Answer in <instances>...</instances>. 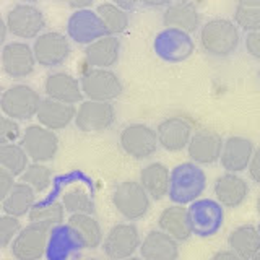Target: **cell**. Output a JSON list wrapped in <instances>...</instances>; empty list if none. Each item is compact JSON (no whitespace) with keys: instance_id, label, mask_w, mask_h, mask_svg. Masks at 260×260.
<instances>
[{"instance_id":"cb8c5ba5","label":"cell","mask_w":260,"mask_h":260,"mask_svg":"<svg viewBox=\"0 0 260 260\" xmlns=\"http://www.w3.org/2000/svg\"><path fill=\"white\" fill-rule=\"evenodd\" d=\"M77 116V108L75 104H67L46 98L41 101V106L38 109L36 119L39 120V124L51 128V130H62L65 127H69Z\"/></svg>"},{"instance_id":"7a4b0ae2","label":"cell","mask_w":260,"mask_h":260,"mask_svg":"<svg viewBox=\"0 0 260 260\" xmlns=\"http://www.w3.org/2000/svg\"><path fill=\"white\" fill-rule=\"evenodd\" d=\"M200 44L203 51L216 59L233 55L241 44L238 24L228 18L208 20L200 29Z\"/></svg>"},{"instance_id":"603a6c76","label":"cell","mask_w":260,"mask_h":260,"mask_svg":"<svg viewBox=\"0 0 260 260\" xmlns=\"http://www.w3.org/2000/svg\"><path fill=\"white\" fill-rule=\"evenodd\" d=\"M162 23H165L166 28H177L192 35L200 26L199 8L190 0L171 2L162 13Z\"/></svg>"},{"instance_id":"f907efd6","label":"cell","mask_w":260,"mask_h":260,"mask_svg":"<svg viewBox=\"0 0 260 260\" xmlns=\"http://www.w3.org/2000/svg\"><path fill=\"white\" fill-rule=\"evenodd\" d=\"M257 213L260 215V195H258V199H257Z\"/></svg>"},{"instance_id":"60d3db41","label":"cell","mask_w":260,"mask_h":260,"mask_svg":"<svg viewBox=\"0 0 260 260\" xmlns=\"http://www.w3.org/2000/svg\"><path fill=\"white\" fill-rule=\"evenodd\" d=\"M13 185H15V176H12L7 169L0 168V203L5 200V197L12 190Z\"/></svg>"},{"instance_id":"4dcf8cb0","label":"cell","mask_w":260,"mask_h":260,"mask_svg":"<svg viewBox=\"0 0 260 260\" xmlns=\"http://www.w3.org/2000/svg\"><path fill=\"white\" fill-rule=\"evenodd\" d=\"M67 223L75 230L78 238L83 242L85 249H96L103 244L104 238H103L101 224L93 215H85V213L70 215Z\"/></svg>"},{"instance_id":"74e56055","label":"cell","mask_w":260,"mask_h":260,"mask_svg":"<svg viewBox=\"0 0 260 260\" xmlns=\"http://www.w3.org/2000/svg\"><path fill=\"white\" fill-rule=\"evenodd\" d=\"M23 230L20 218L10 215H0V249H7Z\"/></svg>"},{"instance_id":"836d02e7","label":"cell","mask_w":260,"mask_h":260,"mask_svg":"<svg viewBox=\"0 0 260 260\" xmlns=\"http://www.w3.org/2000/svg\"><path fill=\"white\" fill-rule=\"evenodd\" d=\"M96 13L100 15V18L103 20L104 26L111 36H117L128 28V13L124 8H120L111 2H104L101 5H98Z\"/></svg>"},{"instance_id":"7c38bea8","label":"cell","mask_w":260,"mask_h":260,"mask_svg":"<svg viewBox=\"0 0 260 260\" xmlns=\"http://www.w3.org/2000/svg\"><path fill=\"white\" fill-rule=\"evenodd\" d=\"M114 120H116V108L112 103L86 100L78 106L75 125L81 132L93 134L108 130L114 124Z\"/></svg>"},{"instance_id":"8fae6325","label":"cell","mask_w":260,"mask_h":260,"mask_svg":"<svg viewBox=\"0 0 260 260\" xmlns=\"http://www.w3.org/2000/svg\"><path fill=\"white\" fill-rule=\"evenodd\" d=\"M120 148L134 159H146L158 150L156 130L146 124H130L120 132Z\"/></svg>"},{"instance_id":"f546056e","label":"cell","mask_w":260,"mask_h":260,"mask_svg":"<svg viewBox=\"0 0 260 260\" xmlns=\"http://www.w3.org/2000/svg\"><path fill=\"white\" fill-rule=\"evenodd\" d=\"M36 203V192L32 187H29L24 182H15L12 190L8 192L5 200L2 202V210L5 215H10L15 218H23L26 216L31 208Z\"/></svg>"},{"instance_id":"7dc6e473","label":"cell","mask_w":260,"mask_h":260,"mask_svg":"<svg viewBox=\"0 0 260 260\" xmlns=\"http://www.w3.org/2000/svg\"><path fill=\"white\" fill-rule=\"evenodd\" d=\"M8 35V28H7V21L0 16V47L5 46V39Z\"/></svg>"},{"instance_id":"9c48e42d","label":"cell","mask_w":260,"mask_h":260,"mask_svg":"<svg viewBox=\"0 0 260 260\" xmlns=\"http://www.w3.org/2000/svg\"><path fill=\"white\" fill-rule=\"evenodd\" d=\"M8 32L18 39H36L46 28L44 13L32 4L15 5L7 15Z\"/></svg>"},{"instance_id":"ac0fdd59","label":"cell","mask_w":260,"mask_h":260,"mask_svg":"<svg viewBox=\"0 0 260 260\" xmlns=\"http://www.w3.org/2000/svg\"><path fill=\"white\" fill-rule=\"evenodd\" d=\"M223 143L224 140L216 132L199 130V132L192 134L190 142L187 145V153L195 165H215L221 156Z\"/></svg>"},{"instance_id":"f5cc1de1","label":"cell","mask_w":260,"mask_h":260,"mask_svg":"<svg viewBox=\"0 0 260 260\" xmlns=\"http://www.w3.org/2000/svg\"><path fill=\"white\" fill-rule=\"evenodd\" d=\"M85 260H100V258H96V257H88V258H85Z\"/></svg>"},{"instance_id":"d4e9b609","label":"cell","mask_w":260,"mask_h":260,"mask_svg":"<svg viewBox=\"0 0 260 260\" xmlns=\"http://www.w3.org/2000/svg\"><path fill=\"white\" fill-rule=\"evenodd\" d=\"M140 254L145 260H177L179 242L165 231L154 230L142 239Z\"/></svg>"},{"instance_id":"f6af8a7d","label":"cell","mask_w":260,"mask_h":260,"mask_svg":"<svg viewBox=\"0 0 260 260\" xmlns=\"http://www.w3.org/2000/svg\"><path fill=\"white\" fill-rule=\"evenodd\" d=\"M67 2L72 8H75V10H83V8L91 7L94 4V0H67Z\"/></svg>"},{"instance_id":"ffe728a7","label":"cell","mask_w":260,"mask_h":260,"mask_svg":"<svg viewBox=\"0 0 260 260\" xmlns=\"http://www.w3.org/2000/svg\"><path fill=\"white\" fill-rule=\"evenodd\" d=\"M44 91L47 98L60 103L77 104L83 101L80 80L67 72H54L51 75H47L44 81Z\"/></svg>"},{"instance_id":"db71d44e","label":"cell","mask_w":260,"mask_h":260,"mask_svg":"<svg viewBox=\"0 0 260 260\" xmlns=\"http://www.w3.org/2000/svg\"><path fill=\"white\" fill-rule=\"evenodd\" d=\"M254 260H260V252H258V254H257V257H255Z\"/></svg>"},{"instance_id":"6f0895ef","label":"cell","mask_w":260,"mask_h":260,"mask_svg":"<svg viewBox=\"0 0 260 260\" xmlns=\"http://www.w3.org/2000/svg\"><path fill=\"white\" fill-rule=\"evenodd\" d=\"M257 228H258V233H260V223H258V224H257Z\"/></svg>"},{"instance_id":"11a10c76","label":"cell","mask_w":260,"mask_h":260,"mask_svg":"<svg viewBox=\"0 0 260 260\" xmlns=\"http://www.w3.org/2000/svg\"><path fill=\"white\" fill-rule=\"evenodd\" d=\"M2 93H4V89H2V88H0V96H2Z\"/></svg>"},{"instance_id":"5b68a950","label":"cell","mask_w":260,"mask_h":260,"mask_svg":"<svg viewBox=\"0 0 260 260\" xmlns=\"http://www.w3.org/2000/svg\"><path fill=\"white\" fill-rule=\"evenodd\" d=\"M112 203L119 213L128 221L143 218L150 210L151 197L137 181H124L112 192Z\"/></svg>"},{"instance_id":"44dd1931","label":"cell","mask_w":260,"mask_h":260,"mask_svg":"<svg viewBox=\"0 0 260 260\" xmlns=\"http://www.w3.org/2000/svg\"><path fill=\"white\" fill-rule=\"evenodd\" d=\"M158 142L166 151H182L192 138V127L182 117H168L156 128Z\"/></svg>"},{"instance_id":"6da1fadb","label":"cell","mask_w":260,"mask_h":260,"mask_svg":"<svg viewBox=\"0 0 260 260\" xmlns=\"http://www.w3.org/2000/svg\"><path fill=\"white\" fill-rule=\"evenodd\" d=\"M207 189V174L193 161L181 162L171 169L168 197L176 205H190Z\"/></svg>"},{"instance_id":"4316f807","label":"cell","mask_w":260,"mask_h":260,"mask_svg":"<svg viewBox=\"0 0 260 260\" xmlns=\"http://www.w3.org/2000/svg\"><path fill=\"white\" fill-rule=\"evenodd\" d=\"M159 230L169 234L171 238H174L177 242H184L193 234L189 208L184 205H171L161 211L158 218Z\"/></svg>"},{"instance_id":"8992f818","label":"cell","mask_w":260,"mask_h":260,"mask_svg":"<svg viewBox=\"0 0 260 260\" xmlns=\"http://www.w3.org/2000/svg\"><path fill=\"white\" fill-rule=\"evenodd\" d=\"M153 49L161 60L168 63H181L195 52V43L190 32L177 28H165L154 38Z\"/></svg>"},{"instance_id":"2e32d148","label":"cell","mask_w":260,"mask_h":260,"mask_svg":"<svg viewBox=\"0 0 260 260\" xmlns=\"http://www.w3.org/2000/svg\"><path fill=\"white\" fill-rule=\"evenodd\" d=\"M47 238V228L29 223L23 228L12 242V255L16 260H41L46 255Z\"/></svg>"},{"instance_id":"83f0119b","label":"cell","mask_w":260,"mask_h":260,"mask_svg":"<svg viewBox=\"0 0 260 260\" xmlns=\"http://www.w3.org/2000/svg\"><path fill=\"white\" fill-rule=\"evenodd\" d=\"M228 246L242 260H254L260 252V233L254 224H241L231 231Z\"/></svg>"},{"instance_id":"d6986e66","label":"cell","mask_w":260,"mask_h":260,"mask_svg":"<svg viewBox=\"0 0 260 260\" xmlns=\"http://www.w3.org/2000/svg\"><path fill=\"white\" fill-rule=\"evenodd\" d=\"M254 151L255 148L252 140H249L246 137L234 135L224 140L219 162H221V166L226 173L239 174L249 168V162L252 159Z\"/></svg>"},{"instance_id":"bcb514c9","label":"cell","mask_w":260,"mask_h":260,"mask_svg":"<svg viewBox=\"0 0 260 260\" xmlns=\"http://www.w3.org/2000/svg\"><path fill=\"white\" fill-rule=\"evenodd\" d=\"M138 2H142L145 7L158 8V7H168L171 4V0H138Z\"/></svg>"},{"instance_id":"b9f144b4","label":"cell","mask_w":260,"mask_h":260,"mask_svg":"<svg viewBox=\"0 0 260 260\" xmlns=\"http://www.w3.org/2000/svg\"><path fill=\"white\" fill-rule=\"evenodd\" d=\"M249 176L255 184H260V148H257L252 154V159L249 162Z\"/></svg>"},{"instance_id":"c3c4849f","label":"cell","mask_w":260,"mask_h":260,"mask_svg":"<svg viewBox=\"0 0 260 260\" xmlns=\"http://www.w3.org/2000/svg\"><path fill=\"white\" fill-rule=\"evenodd\" d=\"M238 5H242V7H260V0H238Z\"/></svg>"},{"instance_id":"ba28073f","label":"cell","mask_w":260,"mask_h":260,"mask_svg":"<svg viewBox=\"0 0 260 260\" xmlns=\"http://www.w3.org/2000/svg\"><path fill=\"white\" fill-rule=\"evenodd\" d=\"M140 233L134 223H119L111 228L101 246L106 257L111 260H125L134 257L135 252L140 249Z\"/></svg>"},{"instance_id":"680465c9","label":"cell","mask_w":260,"mask_h":260,"mask_svg":"<svg viewBox=\"0 0 260 260\" xmlns=\"http://www.w3.org/2000/svg\"><path fill=\"white\" fill-rule=\"evenodd\" d=\"M0 210H2V207H0Z\"/></svg>"},{"instance_id":"5bb4252c","label":"cell","mask_w":260,"mask_h":260,"mask_svg":"<svg viewBox=\"0 0 260 260\" xmlns=\"http://www.w3.org/2000/svg\"><path fill=\"white\" fill-rule=\"evenodd\" d=\"M67 35L73 43L88 46L108 36L109 32L100 15L89 8H83V10H75L70 15L67 21Z\"/></svg>"},{"instance_id":"4fadbf2b","label":"cell","mask_w":260,"mask_h":260,"mask_svg":"<svg viewBox=\"0 0 260 260\" xmlns=\"http://www.w3.org/2000/svg\"><path fill=\"white\" fill-rule=\"evenodd\" d=\"M36 62L46 69H54L62 65L72 52L69 38L57 31H47L35 39L32 46Z\"/></svg>"},{"instance_id":"d6a6232c","label":"cell","mask_w":260,"mask_h":260,"mask_svg":"<svg viewBox=\"0 0 260 260\" xmlns=\"http://www.w3.org/2000/svg\"><path fill=\"white\" fill-rule=\"evenodd\" d=\"M29 165V158L18 143L0 145V168L7 169L15 177H20Z\"/></svg>"},{"instance_id":"f35d334b","label":"cell","mask_w":260,"mask_h":260,"mask_svg":"<svg viewBox=\"0 0 260 260\" xmlns=\"http://www.w3.org/2000/svg\"><path fill=\"white\" fill-rule=\"evenodd\" d=\"M21 137V128L18 122L7 117L4 112H0V145L15 143Z\"/></svg>"},{"instance_id":"7bdbcfd3","label":"cell","mask_w":260,"mask_h":260,"mask_svg":"<svg viewBox=\"0 0 260 260\" xmlns=\"http://www.w3.org/2000/svg\"><path fill=\"white\" fill-rule=\"evenodd\" d=\"M210 260H242V258L238 254H234L231 249H228V250H219V252H216V254L211 257Z\"/></svg>"},{"instance_id":"8d00e7d4","label":"cell","mask_w":260,"mask_h":260,"mask_svg":"<svg viewBox=\"0 0 260 260\" xmlns=\"http://www.w3.org/2000/svg\"><path fill=\"white\" fill-rule=\"evenodd\" d=\"M239 29L246 32L260 31V7H242L238 5L234 10V20Z\"/></svg>"},{"instance_id":"1f68e13d","label":"cell","mask_w":260,"mask_h":260,"mask_svg":"<svg viewBox=\"0 0 260 260\" xmlns=\"http://www.w3.org/2000/svg\"><path fill=\"white\" fill-rule=\"evenodd\" d=\"M28 218H29V223L44 226L51 231L52 228L63 223L65 208L62 205V202H57V200L39 202V203H35V207L31 208Z\"/></svg>"},{"instance_id":"816d5d0a","label":"cell","mask_w":260,"mask_h":260,"mask_svg":"<svg viewBox=\"0 0 260 260\" xmlns=\"http://www.w3.org/2000/svg\"><path fill=\"white\" fill-rule=\"evenodd\" d=\"M125 260H145L143 257H128V258H125Z\"/></svg>"},{"instance_id":"d590c367","label":"cell","mask_w":260,"mask_h":260,"mask_svg":"<svg viewBox=\"0 0 260 260\" xmlns=\"http://www.w3.org/2000/svg\"><path fill=\"white\" fill-rule=\"evenodd\" d=\"M20 181L32 187L35 192H44L52 182V171L44 162H31L20 176Z\"/></svg>"},{"instance_id":"3957f363","label":"cell","mask_w":260,"mask_h":260,"mask_svg":"<svg viewBox=\"0 0 260 260\" xmlns=\"http://www.w3.org/2000/svg\"><path fill=\"white\" fill-rule=\"evenodd\" d=\"M43 98L29 85H13L4 89L0 96V109L13 120H29L36 117Z\"/></svg>"},{"instance_id":"e0dca14e","label":"cell","mask_w":260,"mask_h":260,"mask_svg":"<svg viewBox=\"0 0 260 260\" xmlns=\"http://www.w3.org/2000/svg\"><path fill=\"white\" fill-rule=\"evenodd\" d=\"M81 249H85V246L75 230L69 223H62L49 231L44 257L47 260H69Z\"/></svg>"},{"instance_id":"30bf717a","label":"cell","mask_w":260,"mask_h":260,"mask_svg":"<svg viewBox=\"0 0 260 260\" xmlns=\"http://www.w3.org/2000/svg\"><path fill=\"white\" fill-rule=\"evenodd\" d=\"M20 145L32 162H47L52 161L59 151V137L54 130L41 124L29 125L23 132Z\"/></svg>"},{"instance_id":"f1b7e54d","label":"cell","mask_w":260,"mask_h":260,"mask_svg":"<svg viewBox=\"0 0 260 260\" xmlns=\"http://www.w3.org/2000/svg\"><path fill=\"white\" fill-rule=\"evenodd\" d=\"M171 171L162 162H150L140 173V184L151 200H161L169 193Z\"/></svg>"},{"instance_id":"9f6ffc18","label":"cell","mask_w":260,"mask_h":260,"mask_svg":"<svg viewBox=\"0 0 260 260\" xmlns=\"http://www.w3.org/2000/svg\"><path fill=\"white\" fill-rule=\"evenodd\" d=\"M258 81H260V69H258Z\"/></svg>"},{"instance_id":"52a82bcc","label":"cell","mask_w":260,"mask_h":260,"mask_svg":"<svg viewBox=\"0 0 260 260\" xmlns=\"http://www.w3.org/2000/svg\"><path fill=\"white\" fill-rule=\"evenodd\" d=\"M192 233L199 238H211L221 230L224 221V210L218 200L199 199L189 205Z\"/></svg>"},{"instance_id":"9a60e30c","label":"cell","mask_w":260,"mask_h":260,"mask_svg":"<svg viewBox=\"0 0 260 260\" xmlns=\"http://www.w3.org/2000/svg\"><path fill=\"white\" fill-rule=\"evenodd\" d=\"M0 63L2 69L10 78H26L29 77L36 67V57L32 47L21 41H13L2 47L0 54Z\"/></svg>"},{"instance_id":"7402d4cb","label":"cell","mask_w":260,"mask_h":260,"mask_svg":"<svg viewBox=\"0 0 260 260\" xmlns=\"http://www.w3.org/2000/svg\"><path fill=\"white\" fill-rule=\"evenodd\" d=\"M213 192L223 208H238L249 195V184L236 173H224L215 181Z\"/></svg>"},{"instance_id":"ab89813d","label":"cell","mask_w":260,"mask_h":260,"mask_svg":"<svg viewBox=\"0 0 260 260\" xmlns=\"http://www.w3.org/2000/svg\"><path fill=\"white\" fill-rule=\"evenodd\" d=\"M244 46H246V51L250 57L260 60V31L247 32L246 39H244Z\"/></svg>"},{"instance_id":"e575fe53","label":"cell","mask_w":260,"mask_h":260,"mask_svg":"<svg viewBox=\"0 0 260 260\" xmlns=\"http://www.w3.org/2000/svg\"><path fill=\"white\" fill-rule=\"evenodd\" d=\"M62 205L65 211L70 215H93L94 213V200L88 190L83 187H73L62 195Z\"/></svg>"},{"instance_id":"277c9868","label":"cell","mask_w":260,"mask_h":260,"mask_svg":"<svg viewBox=\"0 0 260 260\" xmlns=\"http://www.w3.org/2000/svg\"><path fill=\"white\" fill-rule=\"evenodd\" d=\"M80 85L83 96L93 101L112 103L124 91L120 78L109 69H86L81 73Z\"/></svg>"},{"instance_id":"ee69618b","label":"cell","mask_w":260,"mask_h":260,"mask_svg":"<svg viewBox=\"0 0 260 260\" xmlns=\"http://www.w3.org/2000/svg\"><path fill=\"white\" fill-rule=\"evenodd\" d=\"M109 2L120 7V8H124L125 12H128V10H134V8L137 7L138 0H109Z\"/></svg>"},{"instance_id":"681fc988","label":"cell","mask_w":260,"mask_h":260,"mask_svg":"<svg viewBox=\"0 0 260 260\" xmlns=\"http://www.w3.org/2000/svg\"><path fill=\"white\" fill-rule=\"evenodd\" d=\"M21 2H23V4H36L38 0H21Z\"/></svg>"},{"instance_id":"484cf974","label":"cell","mask_w":260,"mask_h":260,"mask_svg":"<svg viewBox=\"0 0 260 260\" xmlns=\"http://www.w3.org/2000/svg\"><path fill=\"white\" fill-rule=\"evenodd\" d=\"M120 55V41L117 36H104L85 49V62L91 69H111Z\"/></svg>"}]
</instances>
